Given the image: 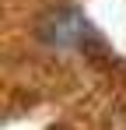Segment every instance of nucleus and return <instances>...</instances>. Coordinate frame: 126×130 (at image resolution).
I'll return each mask as SVG.
<instances>
[{
  "mask_svg": "<svg viewBox=\"0 0 126 130\" xmlns=\"http://www.w3.org/2000/svg\"><path fill=\"white\" fill-rule=\"evenodd\" d=\"M88 21H84L81 11H74V7H56V11H46L39 21V39L46 46H53V49H77L84 46L88 39Z\"/></svg>",
  "mask_w": 126,
  "mask_h": 130,
  "instance_id": "obj_1",
  "label": "nucleus"
}]
</instances>
